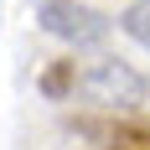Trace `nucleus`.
<instances>
[{"label": "nucleus", "instance_id": "20e7f679", "mask_svg": "<svg viewBox=\"0 0 150 150\" xmlns=\"http://www.w3.org/2000/svg\"><path fill=\"white\" fill-rule=\"evenodd\" d=\"M119 31H124V36H135L140 47H150V0H135V5L119 16Z\"/></svg>", "mask_w": 150, "mask_h": 150}, {"label": "nucleus", "instance_id": "f257e3e1", "mask_svg": "<svg viewBox=\"0 0 150 150\" xmlns=\"http://www.w3.org/2000/svg\"><path fill=\"white\" fill-rule=\"evenodd\" d=\"M42 93L47 98H83V104H98L104 114H119V109L145 104V78L119 57H67L42 73Z\"/></svg>", "mask_w": 150, "mask_h": 150}, {"label": "nucleus", "instance_id": "7ed1b4c3", "mask_svg": "<svg viewBox=\"0 0 150 150\" xmlns=\"http://www.w3.org/2000/svg\"><path fill=\"white\" fill-rule=\"evenodd\" d=\"M36 21H42L47 36H57V42H73V47H98L114 31L104 11H93V5H78V0H42L36 5Z\"/></svg>", "mask_w": 150, "mask_h": 150}, {"label": "nucleus", "instance_id": "f03ea898", "mask_svg": "<svg viewBox=\"0 0 150 150\" xmlns=\"http://www.w3.org/2000/svg\"><path fill=\"white\" fill-rule=\"evenodd\" d=\"M73 150H150V114H93L67 124Z\"/></svg>", "mask_w": 150, "mask_h": 150}]
</instances>
